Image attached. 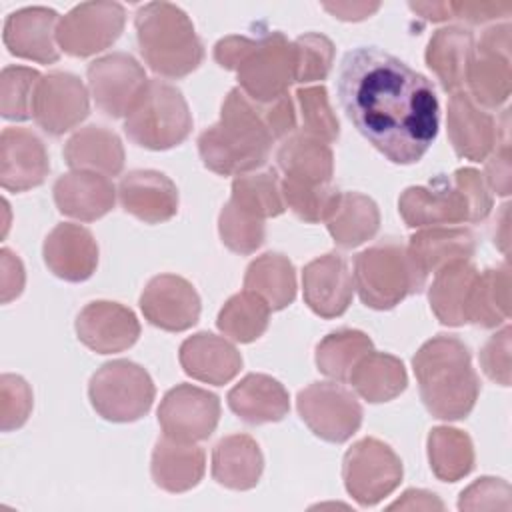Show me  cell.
Instances as JSON below:
<instances>
[{
    "instance_id": "obj_7",
    "label": "cell",
    "mask_w": 512,
    "mask_h": 512,
    "mask_svg": "<svg viewBox=\"0 0 512 512\" xmlns=\"http://www.w3.org/2000/svg\"><path fill=\"white\" fill-rule=\"evenodd\" d=\"M354 288L374 310H390L426 286V276L412 262L406 244L382 240L354 258Z\"/></svg>"
},
{
    "instance_id": "obj_2",
    "label": "cell",
    "mask_w": 512,
    "mask_h": 512,
    "mask_svg": "<svg viewBox=\"0 0 512 512\" xmlns=\"http://www.w3.org/2000/svg\"><path fill=\"white\" fill-rule=\"evenodd\" d=\"M296 130V104L290 94L256 102L232 88L222 102L220 120L198 136L204 166L222 176H240L266 164L276 140Z\"/></svg>"
},
{
    "instance_id": "obj_54",
    "label": "cell",
    "mask_w": 512,
    "mask_h": 512,
    "mask_svg": "<svg viewBox=\"0 0 512 512\" xmlns=\"http://www.w3.org/2000/svg\"><path fill=\"white\" fill-rule=\"evenodd\" d=\"M380 8L378 2H340V4H324V10L330 12L334 18L346 20V22H356L370 18L376 10Z\"/></svg>"
},
{
    "instance_id": "obj_34",
    "label": "cell",
    "mask_w": 512,
    "mask_h": 512,
    "mask_svg": "<svg viewBox=\"0 0 512 512\" xmlns=\"http://www.w3.org/2000/svg\"><path fill=\"white\" fill-rule=\"evenodd\" d=\"M478 268L472 260H462L444 266L436 272L432 286L428 288V300L434 316L446 326L466 324V308L470 290L478 276Z\"/></svg>"
},
{
    "instance_id": "obj_46",
    "label": "cell",
    "mask_w": 512,
    "mask_h": 512,
    "mask_svg": "<svg viewBox=\"0 0 512 512\" xmlns=\"http://www.w3.org/2000/svg\"><path fill=\"white\" fill-rule=\"evenodd\" d=\"M218 232L224 246L236 254H252L264 242V220L248 214L228 200L218 218Z\"/></svg>"
},
{
    "instance_id": "obj_10",
    "label": "cell",
    "mask_w": 512,
    "mask_h": 512,
    "mask_svg": "<svg viewBox=\"0 0 512 512\" xmlns=\"http://www.w3.org/2000/svg\"><path fill=\"white\" fill-rule=\"evenodd\" d=\"M342 478L360 506H374L392 494L402 480V460L378 438H362L344 454Z\"/></svg>"
},
{
    "instance_id": "obj_38",
    "label": "cell",
    "mask_w": 512,
    "mask_h": 512,
    "mask_svg": "<svg viewBox=\"0 0 512 512\" xmlns=\"http://www.w3.org/2000/svg\"><path fill=\"white\" fill-rule=\"evenodd\" d=\"M326 226L340 248H356L374 238L380 228V212L372 198L360 192H342Z\"/></svg>"
},
{
    "instance_id": "obj_6",
    "label": "cell",
    "mask_w": 512,
    "mask_h": 512,
    "mask_svg": "<svg viewBox=\"0 0 512 512\" xmlns=\"http://www.w3.org/2000/svg\"><path fill=\"white\" fill-rule=\"evenodd\" d=\"M136 40L148 68L164 78H184L204 60V46L192 20L170 2H150L138 8Z\"/></svg>"
},
{
    "instance_id": "obj_35",
    "label": "cell",
    "mask_w": 512,
    "mask_h": 512,
    "mask_svg": "<svg viewBox=\"0 0 512 512\" xmlns=\"http://www.w3.org/2000/svg\"><path fill=\"white\" fill-rule=\"evenodd\" d=\"M510 318V266L508 262L478 272L470 290L466 324L496 328Z\"/></svg>"
},
{
    "instance_id": "obj_29",
    "label": "cell",
    "mask_w": 512,
    "mask_h": 512,
    "mask_svg": "<svg viewBox=\"0 0 512 512\" xmlns=\"http://www.w3.org/2000/svg\"><path fill=\"white\" fill-rule=\"evenodd\" d=\"M230 410L248 424L280 422L288 410L290 400L286 388L272 376L248 374L228 392Z\"/></svg>"
},
{
    "instance_id": "obj_27",
    "label": "cell",
    "mask_w": 512,
    "mask_h": 512,
    "mask_svg": "<svg viewBox=\"0 0 512 512\" xmlns=\"http://www.w3.org/2000/svg\"><path fill=\"white\" fill-rule=\"evenodd\" d=\"M406 248L416 268L428 278L448 264L472 260L476 238L468 228L428 226L412 234Z\"/></svg>"
},
{
    "instance_id": "obj_39",
    "label": "cell",
    "mask_w": 512,
    "mask_h": 512,
    "mask_svg": "<svg viewBox=\"0 0 512 512\" xmlns=\"http://www.w3.org/2000/svg\"><path fill=\"white\" fill-rule=\"evenodd\" d=\"M428 460L442 482H458L474 468V446L468 434L450 426H436L428 434Z\"/></svg>"
},
{
    "instance_id": "obj_52",
    "label": "cell",
    "mask_w": 512,
    "mask_h": 512,
    "mask_svg": "<svg viewBox=\"0 0 512 512\" xmlns=\"http://www.w3.org/2000/svg\"><path fill=\"white\" fill-rule=\"evenodd\" d=\"M512 12L510 2H450L452 18L470 22V24H484L490 20L504 18Z\"/></svg>"
},
{
    "instance_id": "obj_49",
    "label": "cell",
    "mask_w": 512,
    "mask_h": 512,
    "mask_svg": "<svg viewBox=\"0 0 512 512\" xmlns=\"http://www.w3.org/2000/svg\"><path fill=\"white\" fill-rule=\"evenodd\" d=\"M460 510H508L510 508V486L502 478H478L466 490H462L458 500Z\"/></svg>"
},
{
    "instance_id": "obj_20",
    "label": "cell",
    "mask_w": 512,
    "mask_h": 512,
    "mask_svg": "<svg viewBox=\"0 0 512 512\" xmlns=\"http://www.w3.org/2000/svg\"><path fill=\"white\" fill-rule=\"evenodd\" d=\"M58 14L46 6H28L12 12L4 24V46L10 54L40 64H52L60 58L56 42Z\"/></svg>"
},
{
    "instance_id": "obj_55",
    "label": "cell",
    "mask_w": 512,
    "mask_h": 512,
    "mask_svg": "<svg viewBox=\"0 0 512 512\" xmlns=\"http://www.w3.org/2000/svg\"><path fill=\"white\" fill-rule=\"evenodd\" d=\"M390 508L400 510H442L444 504L436 498V494H430L426 490H406L400 500L390 504Z\"/></svg>"
},
{
    "instance_id": "obj_14",
    "label": "cell",
    "mask_w": 512,
    "mask_h": 512,
    "mask_svg": "<svg viewBox=\"0 0 512 512\" xmlns=\"http://www.w3.org/2000/svg\"><path fill=\"white\" fill-rule=\"evenodd\" d=\"M148 82L144 68L126 52H112L88 66L92 98L110 118L128 116L144 94Z\"/></svg>"
},
{
    "instance_id": "obj_24",
    "label": "cell",
    "mask_w": 512,
    "mask_h": 512,
    "mask_svg": "<svg viewBox=\"0 0 512 512\" xmlns=\"http://www.w3.org/2000/svg\"><path fill=\"white\" fill-rule=\"evenodd\" d=\"M122 208L146 224H160L176 216V184L156 170H132L118 184Z\"/></svg>"
},
{
    "instance_id": "obj_13",
    "label": "cell",
    "mask_w": 512,
    "mask_h": 512,
    "mask_svg": "<svg viewBox=\"0 0 512 512\" xmlns=\"http://www.w3.org/2000/svg\"><path fill=\"white\" fill-rule=\"evenodd\" d=\"M126 10L118 2H84L64 14L56 28L60 50L84 58L112 46L124 30Z\"/></svg>"
},
{
    "instance_id": "obj_21",
    "label": "cell",
    "mask_w": 512,
    "mask_h": 512,
    "mask_svg": "<svg viewBox=\"0 0 512 512\" xmlns=\"http://www.w3.org/2000/svg\"><path fill=\"white\" fill-rule=\"evenodd\" d=\"M50 172L42 140L26 128H4L0 136V184L10 192L40 186Z\"/></svg>"
},
{
    "instance_id": "obj_53",
    "label": "cell",
    "mask_w": 512,
    "mask_h": 512,
    "mask_svg": "<svg viewBox=\"0 0 512 512\" xmlns=\"http://www.w3.org/2000/svg\"><path fill=\"white\" fill-rule=\"evenodd\" d=\"M0 260H2V272H0V282H2V302H10L12 298L20 296L22 288H24V266L18 260V256H14L8 248H4L0 252Z\"/></svg>"
},
{
    "instance_id": "obj_44",
    "label": "cell",
    "mask_w": 512,
    "mask_h": 512,
    "mask_svg": "<svg viewBox=\"0 0 512 512\" xmlns=\"http://www.w3.org/2000/svg\"><path fill=\"white\" fill-rule=\"evenodd\" d=\"M296 106L300 112V122L304 134H310L326 144L336 142L340 136V122L330 106L328 92L322 84L304 86L296 90Z\"/></svg>"
},
{
    "instance_id": "obj_42",
    "label": "cell",
    "mask_w": 512,
    "mask_h": 512,
    "mask_svg": "<svg viewBox=\"0 0 512 512\" xmlns=\"http://www.w3.org/2000/svg\"><path fill=\"white\" fill-rule=\"evenodd\" d=\"M230 200L256 218H274L286 210L282 186L274 168L240 174L232 182Z\"/></svg>"
},
{
    "instance_id": "obj_15",
    "label": "cell",
    "mask_w": 512,
    "mask_h": 512,
    "mask_svg": "<svg viewBox=\"0 0 512 512\" xmlns=\"http://www.w3.org/2000/svg\"><path fill=\"white\" fill-rule=\"evenodd\" d=\"M218 420V396L192 384H178L168 390L158 408V422L164 436L182 442L206 440L216 430Z\"/></svg>"
},
{
    "instance_id": "obj_33",
    "label": "cell",
    "mask_w": 512,
    "mask_h": 512,
    "mask_svg": "<svg viewBox=\"0 0 512 512\" xmlns=\"http://www.w3.org/2000/svg\"><path fill=\"white\" fill-rule=\"evenodd\" d=\"M276 160L284 178L302 184H330L334 174V154L330 146L304 132L286 136L278 148Z\"/></svg>"
},
{
    "instance_id": "obj_37",
    "label": "cell",
    "mask_w": 512,
    "mask_h": 512,
    "mask_svg": "<svg viewBox=\"0 0 512 512\" xmlns=\"http://www.w3.org/2000/svg\"><path fill=\"white\" fill-rule=\"evenodd\" d=\"M244 288L258 294L270 310H282L296 298L294 264L284 254L266 252L246 268Z\"/></svg>"
},
{
    "instance_id": "obj_19",
    "label": "cell",
    "mask_w": 512,
    "mask_h": 512,
    "mask_svg": "<svg viewBox=\"0 0 512 512\" xmlns=\"http://www.w3.org/2000/svg\"><path fill=\"white\" fill-rule=\"evenodd\" d=\"M302 290L304 302L314 314L322 318L342 316L354 294V278L348 262L336 252L314 258L304 266Z\"/></svg>"
},
{
    "instance_id": "obj_5",
    "label": "cell",
    "mask_w": 512,
    "mask_h": 512,
    "mask_svg": "<svg viewBox=\"0 0 512 512\" xmlns=\"http://www.w3.org/2000/svg\"><path fill=\"white\" fill-rule=\"evenodd\" d=\"M214 60L234 70L238 88L256 102H272L288 94L294 84V42L282 32H270L258 40L226 36L216 42Z\"/></svg>"
},
{
    "instance_id": "obj_1",
    "label": "cell",
    "mask_w": 512,
    "mask_h": 512,
    "mask_svg": "<svg viewBox=\"0 0 512 512\" xmlns=\"http://www.w3.org/2000/svg\"><path fill=\"white\" fill-rule=\"evenodd\" d=\"M338 96L354 128L394 164L418 162L438 134L440 110L430 80L376 46L344 54Z\"/></svg>"
},
{
    "instance_id": "obj_32",
    "label": "cell",
    "mask_w": 512,
    "mask_h": 512,
    "mask_svg": "<svg viewBox=\"0 0 512 512\" xmlns=\"http://www.w3.org/2000/svg\"><path fill=\"white\" fill-rule=\"evenodd\" d=\"M264 458L256 440L248 434L222 438L212 452V476L230 490H250L258 484Z\"/></svg>"
},
{
    "instance_id": "obj_41",
    "label": "cell",
    "mask_w": 512,
    "mask_h": 512,
    "mask_svg": "<svg viewBox=\"0 0 512 512\" xmlns=\"http://www.w3.org/2000/svg\"><path fill=\"white\" fill-rule=\"evenodd\" d=\"M368 352H372V340L368 334L342 328L324 336L316 346V366L324 376L342 382L350 378L354 366Z\"/></svg>"
},
{
    "instance_id": "obj_4",
    "label": "cell",
    "mask_w": 512,
    "mask_h": 512,
    "mask_svg": "<svg viewBox=\"0 0 512 512\" xmlns=\"http://www.w3.org/2000/svg\"><path fill=\"white\" fill-rule=\"evenodd\" d=\"M398 210L410 228L480 222L492 210V196L478 170L458 168L450 178L436 176L428 186L406 188Z\"/></svg>"
},
{
    "instance_id": "obj_9",
    "label": "cell",
    "mask_w": 512,
    "mask_h": 512,
    "mask_svg": "<svg viewBox=\"0 0 512 512\" xmlns=\"http://www.w3.org/2000/svg\"><path fill=\"white\" fill-rule=\"evenodd\" d=\"M154 382L136 362L112 360L100 366L88 384L92 408L110 422H134L154 402Z\"/></svg>"
},
{
    "instance_id": "obj_56",
    "label": "cell",
    "mask_w": 512,
    "mask_h": 512,
    "mask_svg": "<svg viewBox=\"0 0 512 512\" xmlns=\"http://www.w3.org/2000/svg\"><path fill=\"white\" fill-rule=\"evenodd\" d=\"M410 10L430 22H444L452 18L450 2H410Z\"/></svg>"
},
{
    "instance_id": "obj_22",
    "label": "cell",
    "mask_w": 512,
    "mask_h": 512,
    "mask_svg": "<svg viewBox=\"0 0 512 512\" xmlns=\"http://www.w3.org/2000/svg\"><path fill=\"white\" fill-rule=\"evenodd\" d=\"M448 138L460 158L480 162L490 156L498 138V122L478 106L466 90L454 92L446 112Z\"/></svg>"
},
{
    "instance_id": "obj_51",
    "label": "cell",
    "mask_w": 512,
    "mask_h": 512,
    "mask_svg": "<svg viewBox=\"0 0 512 512\" xmlns=\"http://www.w3.org/2000/svg\"><path fill=\"white\" fill-rule=\"evenodd\" d=\"M510 326L488 338L480 352L484 374L500 386H510Z\"/></svg>"
},
{
    "instance_id": "obj_25",
    "label": "cell",
    "mask_w": 512,
    "mask_h": 512,
    "mask_svg": "<svg viewBox=\"0 0 512 512\" xmlns=\"http://www.w3.org/2000/svg\"><path fill=\"white\" fill-rule=\"evenodd\" d=\"M54 202L62 214L92 222L114 208L116 188L104 174L74 170L56 180Z\"/></svg>"
},
{
    "instance_id": "obj_26",
    "label": "cell",
    "mask_w": 512,
    "mask_h": 512,
    "mask_svg": "<svg viewBox=\"0 0 512 512\" xmlns=\"http://www.w3.org/2000/svg\"><path fill=\"white\" fill-rule=\"evenodd\" d=\"M178 360L188 376L214 386L228 384L242 368V356L236 346L210 332L186 338Z\"/></svg>"
},
{
    "instance_id": "obj_11",
    "label": "cell",
    "mask_w": 512,
    "mask_h": 512,
    "mask_svg": "<svg viewBox=\"0 0 512 512\" xmlns=\"http://www.w3.org/2000/svg\"><path fill=\"white\" fill-rule=\"evenodd\" d=\"M296 408L304 424L326 442H346L362 424L356 396L336 382H312L298 392Z\"/></svg>"
},
{
    "instance_id": "obj_23",
    "label": "cell",
    "mask_w": 512,
    "mask_h": 512,
    "mask_svg": "<svg viewBox=\"0 0 512 512\" xmlns=\"http://www.w3.org/2000/svg\"><path fill=\"white\" fill-rule=\"evenodd\" d=\"M42 256L54 276L66 282H84L98 266V244L88 228L64 222L46 236Z\"/></svg>"
},
{
    "instance_id": "obj_16",
    "label": "cell",
    "mask_w": 512,
    "mask_h": 512,
    "mask_svg": "<svg viewBox=\"0 0 512 512\" xmlns=\"http://www.w3.org/2000/svg\"><path fill=\"white\" fill-rule=\"evenodd\" d=\"M88 112V90L78 76L50 72L40 78L32 100V116L44 132L60 136L78 126Z\"/></svg>"
},
{
    "instance_id": "obj_40",
    "label": "cell",
    "mask_w": 512,
    "mask_h": 512,
    "mask_svg": "<svg viewBox=\"0 0 512 512\" xmlns=\"http://www.w3.org/2000/svg\"><path fill=\"white\" fill-rule=\"evenodd\" d=\"M270 320V306L254 292H238L232 298L226 300V304L220 308L216 326L218 330L232 338L234 342H254L258 340Z\"/></svg>"
},
{
    "instance_id": "obj_3",
    "label": "cell",
    "mask_w": 512,
    "mask_h": 512,
    "mask_svg": "<svg viewBox=\"0 0 512 512\" xmlns=\"http://www.w3.org/2000/svg\"><path fill=\"white\" fill-rule=\"evenodd\" d=\"M420 396L428 412L440 420L466 418L480 394L468 346L448 334L424 342L412 358Z\"/></svg>"
},
{
    "instance_id": "obj_17",
    "label": "cell",
    "mask_w": 512,
    "mask_h": 512,
    "mask_svg": "<svg viewBox=\"0 0 512 512\" xmlns=\"http://www.w3.org/2000/svg\"><path fill=\"white\" fill-rule=\"evenodd\" d=\"M140 310L152 326L182 332L198 322L200 296L186 278L158 274L146 284L140 296Z\"/></svg>"
},
{
    "instance_id": "obj_48",
    "label": "cell",
    "mask_w": 512,
    "mask_h": 512,
    "mask_svg": "<svg viewBox=\"0 0 512 512\" xmlns=\"http://www.w3.org/2000/svg\"><path fill=\"white\" fill-rule=\"evenodd\" d=\"M32 412V390L24 378L4 374L0 378V420L2 430L20 428Z\"/></svg>"
},
{
    "instance_id": "obj_8",
    "label": "cell",
    "mask_w": 512,
    "mask_h": 512,
    "mask_svg": "<svg viewBox=\"0 0 512 512\" xmlns=\"http://www.w3.org/2000/svg\"><path fill=\"white\" fill-rule=\"evenodd\" d=\"M126 136L148 150H168L192 132V114L182 92L162 80H150L124 120Z\"/></svg>"
},
{
    "instance_id": "obj_47",
    "label": "cell",
    "mask_w": 512,
    "mask_h": 512,
    "mask_svg": "<svg viewBox=\"0 0 512 512\" xmlns=\"http://www.w3.org/2000/svg\"><path fill=\"white\" fill-rule=\"evenodd\" d=\"M334 62V44L324 34H302L294 40V82H320Z\"/></svg>"
},
{
    "instance_id": "obj_31",
    "label": "cell",
    "mask_w": 512,
    "mask_h": 512,
    "mask_svg": "<svg viewBox=\"0 0 512 512\" xmlns=\"http://www.w3.org/2000/svg\"><path fill=\"white\" fill-rule=\"evenodd\" d=\"M64 160L72 170L116 176L124 168V146L116 132L104 126H84L64 146Z\"/></svg>"
},
{
    "instance_id": "obj_28",
    "label": "cell",
    "mask_w": 512,
    "mask_h": 512,
    "mask_svg": "<svg viewBox=\"0 0 512 512\" xmlns=\"http://www.w3.org/2000/svg\"><path fill=\"white\" fill-rule=\"evenodd\" d=\"M206 470V454L196 442L162 436L152 452V480L166 492H186L198 486Z\"/></svg>"
},
{
    "instance_id": "obj_36",
    "label": "cell",
    "mask_w": 512,
    "mask_h": 512,
    "mask_svg": "<svg viewBox=\"0 0 512 512\" xmlns=\"http://www.w3.org/2000/svg\"><path fill=\"white\" fill-rule=\"evenodd\" d=\"M348 382L358 396L372 404H380L400 396L408 384V376L400 358L372 350L360 358Z\"/></svg>"
},
{
    "instance_id": "obj_45",
    "label": "cell",
    "mask_w": 512,
    "mask_h": 512,
    "mask_svg": "<svg viewBox=\"0 0 512 512\" xmlns=\"http://www.w3.org/2000/svg\"><path fill=\"white\" fill-rule=\"evenodd\" d=\"M40 72L26 66H6L0 74V112L6 120H28Z\"/></svg>"
},
{
    "instance_id": "obj_18",
    "label": "cell",
    "mask_w": 512,
    "mask_h": 512,
    "mask_svg": "<svg viewBox=\"0 0 512 512\" xmlns=\"http://www.w3.org/2000/svg\"><path fill=\"white\" fill-rule=\"evenodd\" d=\"M76 334L86 348L98 354H116L138 340L140 322L130 308L118 302L96 300L78 314Z\"/></svg>"
},
{
    "instance_id": "obj_43",
    "label": "cell",
    "mask_w": 512,
    "mask_h": 512,
    "mask_svg": "<svg viewBox=\"0 0 512 512\" xmlns=\"http://www.w3.org/2000/svg\"><path fill=\"white\" fill-rule=\"evenodd\" d=\"M280 186L286 208L308 224L326 222L334 214L342 196V192L332 184H302L284 178Z\"/></svg>"
},
{
    "instance_id": "obj_30",
    "label": "cell",
    "mask_w": 512,
    "mask_h": 512,
    "mask_svg": "<svg viewBox=\"0 0 512 512\" xmlns=\"http://www.w3.org/2000/svg\"><path fill=\"white\" fill-rule=\"evenodd\" d=\"M474 56V36L460 26H446L432 34L426 48V64L450 94L466 86L468 68Z\"/></svg>"
},
{
    "instance_id": "obj_12",
    "label": "cell",
    "mask_w": 512,
    "mask_h": 512,
    "mask_svg": "<svg viewBox=\"0 0 512 512\" xmlns=\"http://www.w3.org/2000/svg\"><path fill=\"white\" fill-rule=\"evenodd\" d=\"M510 24H496L484 30L468 68L466 86L470 98L482 106L500 108L512 90Z\"/></svg>"
},
{
    "instance_id": "obj_50",
    "label": "cell",
    "mask_w": 512,
    "mask_h": 512,
    "mask_svg": "<svg viewBox=\"0 0 512 512\" xmlns=\"http://www.w3.org/2000/svg\"><path fill=\"white\" fill-rule=\"evenodd\" d=\"M486 186L500 196L510 194V134H508V110L502 116V128H498L496 146L486 162Z\"/></svg>"
}]
</instances>
